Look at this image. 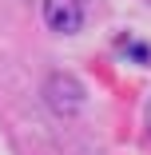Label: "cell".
Instances as JSON below:
<instances>
[{"label":"cell","mask_w":151,"mask_h":155,"mask_svg":"<svg viewBox=\"0 0 151 155\" xmlns=\"http://www.w3.org/2000/svg\"><path fill=\"white\" fill-rule=\"evenodd\" d=\"M147 135H151V104H147Z\"/></svg>","instance_id":"7a4b0ae2"},{"label":"cell","mask_w":151,"mask_h":155,"mask_svg":"<svg viewBox=\"0 0 151 155\" xmlns=\"http://www.w3.org/2000/svg\"><path fill=\"white\" fill-rule=\"evenodd\" d=\"M44 16L56 32H80L84 24V0H44Z\"/></svg>","instance_id":"6da1fadb"}]
</instances>
